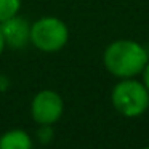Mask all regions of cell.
<instances>
[{"label":"cell","instance_id":"6da1fadb","mask_svg":"<svg viewBox=\"0 0 149 149\" xmlns=\"http://www.w3.org/2000/svg\"><path fill=\"white\" fill-rule=\"evenodd\" d=\"M149 61V53L141 43L120 39L109 43L103 53V64L117 79H132L141 74Z\"/></svg>","mask_w":149,"mask_h":149},{"label":"cell","instance_id":"7a4b0ae2","mask_svg":"<svg viewBox=\"0 0 149 149\" xmlns=\"http://www.w3.org/2000/svg\"><path fill=\"white\" fill-rule=\"evenodd\" d=\"M111 103L123 117H139L149 109V91L135 77L120 79L111 91Z\"/></svg>","mask_w":149,"mask_h":149},{"label":"cell","instance_id":"3957f363","mask_svg":"<svg viewBox=\"0 0 149 149\" xmlns=\"http://www.w3.org/2000/svg\"><path fill=\"white\" fill-rule=\"evenodd\" d=\"M69 40V29L56 16H43L31 24V43L37 50L55 53L64 48Z\"/></svg>","mask_w":149,"mask_h":149},{"label":"cell","instance_id":"277c9868","mask_svg":"<svg viewBox=\"0 0 149 149\" xmlns=\"http://www.w3.org/2000/svg\"><path fill=\"white\" fill-rule=\"evenodd\" d=\"M64 112V101L55 90H42L31 103V114L39 125H55Z\"/></svg>","mask_w":149,"mask_h":149},{"label":"cell","instance_id":"5b68a950","mask_svg":"<svg viewBox=\"0 0 149 149\" xmlns=\"http://www.w3.org/2000/svg\"><path fill=\"white\" fill-rule=\"evenodd\" d=\"M0 31L5 40V47L19 50L31 43V23L23 16H13L0 23Z\"/></svg>","mask_w":149,"mask_h":149},{"label":"cell","instance_id":"8992f818","mask_svg":"<svg viewBox=\"0 0 149 149\" xmlns=\"http://www.w3.org/2000/svg\"><path fill=\"white\" fill-rule=\"evenodd\" d=\"M34 143L27 132L13 128L0 136V149H32Z\"/></svg>","mask_w":149,"mask_h":149},{"label":"cell","instance_id":"52a82bcc","mask_svg":"<svg viewBox=\"0 0 149 149\" xmlns=\"http://www.w3.org/2000/svg\"><path fill=\"white\" fill-rule=\"evenodd\" d=\"M21 0H0V23L10 19L19 13Z\"/></svg>","mask_w":149,"mask_h":149},{"label":"cell","instance_id":"ba28073f","mask_svg":"<svg viewBox=\"0 0 149 149\" xmlns=\"http://www.w3.org/2000/svg\"><path fill=\"white\" fill-rule=\"evenodd\" d=\"M42 128L39 130V133H37V136H39L40 143H43V144H47V143L52 139L53 133H52V128H50V125H40Z\"/></svg>","mask_w":149,"mask_h":149},{"label":"cell","instance_id":"9c48e42d","mask_svg":"<svg viewBox=\"0 0 149 149\" xmlns=\"http://www.w3.org/2000/svg\"><path fill=\"white\" fill-rule=\"evenodd\" d=\"M141 75H143V84H144V87L148 88V91H149V61H148V64L144 66V69H143V72H141Z\"/></svg>","mask_w":149,"mask_h":149},{"label":"cell","instance_id":"30bf717a","mask_svg":"<svg viewBox=\"0 0 149 149\" xmlns=\"http://www.w3.org/2000/svg\"><path fill=\"white\" fill-rule=\"evenodd\" d=\"M3 48H5V40H3V36H2V31H0V55H2Z\"/></svg>","mask_w":149,"mask_h":149},{"label":"cell","instance_id":"8fae6325","mask_svg":"<svg viewBox=\"0 0 149 149\" xmlns=\"http://www.w3.org/2000/svg\"><path fill=\"white\" fill-rule=\"evenodd\" d=\"M143 149H149V146H146V148H143Z\"/></svg>","mask_w":149,"mask_h":149}]
</instances>
